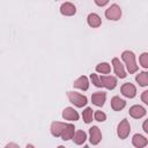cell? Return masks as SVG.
<instances>
[{
  "label": "cell",
  "instance_id": "obj_11",
  "mask_svg": "<svg viewBox=\"0 0 148 148\" xmlns=\"http://www.w3.org/2000/svg\"><path fill=\"white\" fill-rule=\"evenodd\" d=\"M106 99V94L104 91H96L91 95V102L96 106H103Z\"/></svg>",
  "mask_w": 148,
  "mask_h": 148
},
{
  "label": "cell",
  "instance_id": "obj_17",
  "mask_svg": "<svg viewBox=\"0 0 148 148\" xmlns=\"http://www.w3.org/2000/svg\"><path fill=\"white\" fill-rule=\"evenodd\" d=\"M125 106H126V102H125L124 99H121L120 97L114 96V97L111 98V108H112L114 111H120V110H123Z\"/></svg>",
  "mask_w": 148,
  "mask_h": 148
},
{
  "label": "cell",
  "instance_id": "obj_24",
  "mask_svg": "<svg viewBox=\"0 0 148 148\" xmlns=\"http://www.w3.org/2000/svg\"><path fill=\"white\" fill-rule=\"evenodd\" d=\"M139 61H140V65H141L143 68H148V53H147V52H143V53L140 56Z\"/></svg>",
  "mask_w": 148,
  "mask_h": 148
},
{
  "label": "cell",
  "instance_id": "obj_2",
  "mask_svg": "<svg viewBox=\"0 0 148 148\" xmlns=\"http://www.w3.org/2000/svg\"><path fill=\"white\" fill-rule=\"evenodd\" d=\"M121 59L124 60V62L126 64V67H127V71L130 72V74H133L138 71V65H136V61H135V54L132 52V51H124L121 53Z\"/></svg>",
  "mask_w": 148,
  "mask_h": 148
},
{
  "label": "cell",
  "instance_id": "obj_1",
  "mask_svg": "<svg viewBox=\"0 0 148 148\" xmlns=\"http://www.w3.org/2000/svg\"><path fill=\"white\" fill-rule=\"evenodd\" d=\"M90 80L94 83V86H96L98 88L105 87L109 90L114 89L116 86H117V79L114 76H111V75H101V76H98L97 74L92 73V74H90Z\"/></svg>",
  "mask_w": 148,
  "mask_h": 148
},
{
  "label": "cell",
  "instance_id": "obj_27",
  "mask_svg": "<svg viewBox=\"0 0 148 148\" xmlns=\"http://www.w3.org/2000/svg\"><path fill=\"white\" fill-rule=\"evenodd\" d=\"M142 130H143L146 133H148V119H146V120L143 121V124H142Z\"/></svg>",
  "mask_w": 148,
  "mask_h": 148
},
{
  "label": "cell",
  "instance_id": "obj_10",
  "mask_svg": "<svg viewBox=\"0 0 148 148\" xmlns=\"http://www.w3.org/2000/svg\"><path fill=\"white\" fill-rule=\"evenodd\" d=\"M60 13L64 16H73L76 14V7L72 2H64L60 6Z\"/></svg>",
  "mask_w": 148,
  "mask_h": 148
},
{
  "label": "cell",
  "instance_id": "obj_19",
  "mask_svg": "<svg viewBox=\"0 0 148 148\" xmlns=\"http://www.w3.org/2000/svg\"><path fill=\"white\" fill-rule=\"evenodd\" d=\"M73 140H74V142H75L76 145H83V143L86 142V140H87V134H86V132H84V131H77V132L74 134Z\"/></svg>",
  "mask_w": 148,
  "mask_h": 148
},
{
  "label": "cell",
  "instance_id": "obj_3",
  "mask_svg": "<svg viewBox=\"0 0 148 148\" xmlns=\"http://www.w3.org/2000/svg\"><path fill=\"white\" fill-rule=\"evenodd\" d=\"M67 97H68L69 102L72 104H74L75 106H77V108H83L88 103V99L84 95H81V94L75 92V91H68Z\"/></svg>",
  "mask_w": 148,
  "mask_h": 148
},
{
  "label": "cell",
  "instance_id": "obj_14",
  "mask_svg": "<svg viewBox=\"0 0 148 148\" xmlns=\"http://www.w3.org/2000/svg\"><path fill=\"white\" fill-rule=\"evenodd\" d=\"M62 118L65 120L69 121H76L79 120V113L73 109V108H66L62 111Z\"/></svg>",
  "mask_w": 148,
  "mask_h": 148
},
{
  "label": "cell",
  "instance_id": "obj_23",
  "mask_svg": "<svg viewBox=\"0 0 148 148\" xmlns=\"http://www.w3.org/2000/svg\"><path fill=\"white\" fill-rule=\"evenodd\" d=\"M94 118H95L96 121H105V120H106V114H105L103 111L97 110V111H95V113H94Z\"/></svg>",
  "mask_w": 148,
  "mask_h": 148
},
{
  "label": "cell",
  "instance_id": "obj_16",
  "mask_svg": "<svg viewBox=\"0 0 148 148\" xmlns=\"http://www.w3.org/2000/svg\"><path fill=\"white\" fill-rule=\"evenodd\" d=\"M87 22L91 28H98L102 24V20L96 13H90L87 17Z\"/></svg>",
  "mask_w": 148,
  "mask_h": 148
},
{
  "label": "cell",
  "instance_id": "obj_5",
  "mask_svg": "<svg viewBox=\"0 0 148 148\" xmlns=\"http://www.w3.org/2000/svg\"><path fill=\"white\" fill-rule=\"evenodd\" d=\"M130 132H131V126H130V123L127 119H123L119 124H118V127H117V134L120 139H126L128 135H130Z\"/></svg>",
  "mask_w": 148,
  "mask_h": 148
},
{
  "label": "cell",
  "instance_id": "obj_26",
  "mask_svg": "<svg viewBox=\"0 0 148 148\" xmlns=\"http://www.w3.org/2000/svg\"><path fill=\"white\" fill-rule=\"evenodd\" d=\"M95 1V3L97 5V6H99V7H103V6H105L108 2H109V0H94Z\"/></svg>",
  "mask_w": 148,
  "mask_h": 148
},
{
  "label": "cell",
  "instance_id": "obj_6",
  "mask_svg": "<svg viewBox=\"0 0 148 148\" xmlns=\"http://www.w3.org/2000/svg\"><path fill=\"white\" fill-rule=\"evenodd\" d=\"M120 91L127 98H133L136 95V88H135V86L132 84V83H130V82L124 83L121 86V88H120Z\"/></svg>",
  "mask_w": 148,
  "mask_h": 148
},
{
  "label": "cell",
  "instance_id": "obj_18",
  "mask_svg": "<svg viewBox=\"0 0 148 148\" xmlns=\"http://www.w3.org/2000/svg\"><path fill=\"white\" fill-rule=\"evenodd\" d=\"M74 132H75L74 125H73V124H67V126H66V128H65V131H64V133H62V135H61L62 140H64V141H67V140L73 139Z\"/></svg>",
  "mask_w": 148,
  "mask_h": 148
},
{
  "label": "cell",
  "instance_id": "obj_13",
  "mask_svg": "<svg viewBox=\"0 0 148 148\" xmlns=\"http://www.w3.org/2000/svg\"><path fill=\"white\" fill-rule=\"evenodd\" d=\"M73 86H74V88H77V89H80V90L86 91V90H88V88H89V80H88L87 76L82 75V76L77 77V79L74 81Z\"/></svg>",
  "mask_w": 148,
  "mask_h": 148
},
{
  "label": "cell",
  "instance_id": "obj_21",
  "mask_svg": "<svg viewBox=\"0 0 148 148\" xmlns=\"http://www.w3.org/2000/svg\"><path fill=\"white\" fill-rule=\"evenodd\" d=\"M96 72H98L101 74H109L111 72V67L108 62H101L96 66Z\"/></svg>",
  "mask_w": 148,
  "mask_h": 148
},
{
  "label": "cell",
  "instance_id": "obj_7",
  "mask_svg": "<svg viewBox=\"0 0 148 148\" xmlns=\"http://www.w3.org/2000/svg\"><path fill=\"white\" fill-rule=\"evenodd\" d=\"M66 126H67V124H65V123L53 121V123L51 124V128H50L51 134H52L53 136H56V138L61 136L62 133H64V131H65V128H66Z\"/></svg>",
  "mask_w": 148,
  "mask_h": 148
},
{
  "label": "cell",
  "instance_id": "obj_4",
  "mask_svg": "<svg viewBox=\"0 0 148 148\" xmlns=\"http://www.w3.org/2000/svg\"><path fill=\"white\" fill-rule=\"evenodd\" d=\"M105 17L110 21H118L121 17V9L117 3L111 5L106 10H105Z\"/></svg>",
  "mask_w": 148,
  "mask_h": 148
},
{
  "label": "cell",
  "instance_id": "obj_25",
  "mask_svg": "<svg viewBox=\"0 0 148 148\" xmlns=\"http://www.w3.org/2000/svg\"><path fill=\"white\" fill-rule=\"evenodd\" d=\"M141 101L148 105V90H145L142 94H141Z\"/></svg>",
  "mask_w": 148,
  "mask_h": 148
},
{
  "label": "cell",
  "instance_id": "obj_12",
  "mask_svg": "<svg viewBox=\"0 0 148 148\" xmlns=\"http://www.w3.org/2000/svg\"><path fill=\"white\" fill-rule=\"evenodd\" d=\"M130 116L134 119H140L142 118L145 114H146V109L141 105H133L130 108V111H128Z\"/></svg>",
  "mask_w": 148,
  "mask_h": 148
},
{
  "label": "cell",
  "instance_id": "obj_15",
  "mask_svg": "<svg viewBox=\"0 0 148 148\" xmlns=\"http://www.w3.org/2000/svg\"><path fill=\"white\" fill-rule=\"evenodd\" d=\"M132 143L136 148H142V147H146L148 145V140L141 134H134L132 138Z\"/></svg>",
  "mask_w": 148,
  "mask_h": 148
},
{
  "label": "cell",
  "instance_id": "obj_8",
  "mask_svg": "<svg viewBox=\"0 0 148 148\" xmlns=\"http://www.w3.org/2000/svg\"><path fill=\"white\" fill-rule=\"evenodd\" d=\"M89 140L91 145H98L102 140V133L97 126H92L89 128Z\"/></svg>",
  "mask_w": 148,
  "mask_h": 148
},
{
  "label": "cell",
  "instance_id": "obj_28",
  "mask_svg": "<svg viewBox=\"0 0 148 148\" xmlns=\"http://www.w3.org/2000/svg\"><path fill=\"white\" fill-rule=\"evenodd\" d=\"M9 147H15V148H18V146H17L16 143H8V145L6 146V148H9Z\"/></svg>",
  "mask_w": 148,
  "mask_h": 148
},
{
  "label": "cell",
  "instance_id": "obj_20",
  "mask_svg": "<svg viewBox=\"0 0 148 148\" xmlns=\"http://www.w3.org/2000/svg\"><path fill=\"white\" fill-rule=\"evenodd\" d=\"M135 81L139 83L141 87L148 86V73L147 72H141L135 76Z\"/></svg>",
  "mask_w": 148,
  "mask_h": 148
},
{
  "label": "cell",
  "instance_id": "obj_22",
  "mask_svg": "<svg viewBox=\"0 0 148 148\" xmlns=\"http://www.w3.org/2000/svg\"><path fill=\"white\" fill-rule=\"evenodd\" d=\"M82 118L86 124H89L92 121V109L91 108H86L82 112Z\"/></svg>",
  "mask_w": 148,
  "mask_h": 148
},
{
  "label": "cell",
  "instance_id": "obj_9",
  "mask_svg": "<svg viewBox=\"0 0 148 148\" xmlns=\"http://www.w3.org/2000/svg\"><path fill=\"white\" fill-rule=\"evenodd\" d=\"M112 66H113V71H114V74L118 76V77H120V79H125L126 77V72H125V69H124V66L121 65V62H120V60L118 59V58H113L112 59Z\"/></svg>",
  "mask_w": 148,
  "mask_h": 148
}]
</instances>
